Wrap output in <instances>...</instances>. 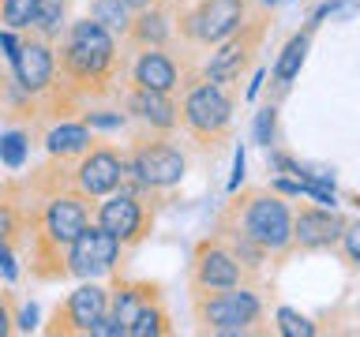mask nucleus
Wrapping results in <instances>:
<instances>
[{"label":"nucleus","instance_id":"obj_5","mask_svg":"<svg viewBox=\"0 0 360 337\" xmlns=\"http://www.w3.org/2000/svg\"><path fill=\"white\" fill-rule=\"evenodd\" d=\"M191 319H195L199 333L214 337L255 333L259 322H263V296L252 281H240V285L218 292H195L191 296Z\"/></svg>","mask_w":360,"mask_h":337},{"label":"nucleus","instance_id":"obj_2","mask_svg":"<svg viewBox=\"0 0 360 337\" xmlns=\"http://www.w3.org/2000/svg\"><path fill=\"white\" fill-rule=\"evenodd\" d=\"M240 232H248L263 251L281 263L292 255V206L278 187H248L225 202L218 213Z\"/></svg>","mask_w":360,"mask_h":337},{"label":"nucleus","instance_id":"obj_17","mask_svg":"<svg viewBox=\"0 0 360 337\" xmlns=\"http://www.w3.org/2000/svg\"><path fill=\"white\" fill-rule=\"evenodd\" d=\"M176 38V8L162 0V4H150L143 11H135L128 34L120 38V45L128 53H139V49H169Z\"/></svg>","mask_w":360,"mask_h":337},{"label":"nucleus","instance_id":"obj_9","mask_svg":"<svg viewBox=\"0 0 360 337\" xmlns=\"http://www.w3.org/2000/svg\"><path fill=\"white\" fill-rule=\"evenodd\" d=\"M109 315V289L98 281H83L53 308L45 333L49 337H94L98 322Z\"/></svg>","mask_w":360,"mask_h":337},{"label":"nucleus","instance_id":"obj_19","mask_svg":"<svg viewBox=\"0 0 360 337\" xmlns=\"http://www.w3.org/2000/svg\"><path fill=\"white\" fill-rule=\"evenodd\" d=\"M41 143H45V154L49 157H60V161H75L79 154L86 150L90 143H94V131L86 128L83 120H56V124H49V131L41 135Z\"/></svg>","mask_w":360,"mask_h":337},{"label":"nucleus","instance_id":"obj_1","mask_svg":"<svg viewBox=\"0 0 360 337\" xmlns=\"http://www.w3.org/2000/svg\"><path fill=\"white\" fill-rule=\"evenodd\" d=\"M128 75V49L117 34L94 19H75L56 38V86L41 98V120H68L79 105L117 94V83Z\"/></svg>","mask_w":360,"mask_h":337},{"label":"nucleus","instance_id":"obj_12","mask_svg":"<svg viewBox=\"0 0 360 337\" xmlns=\"http://www.w3.org/2000/svg\"><path fill=\"white\" fill-rule=\"evenodd\" d=\"M240 281H252V277H248V270L240 266V258H236L214 232L202 236V240L195 244V251H191V266H188L191 296H195V292L233 289V285H240Z\"/></svg>","mask_w":360,"mask_h":337},{"label":"nucleus","instance_id":"obj_33","mask_svg":"<svg viewBox=\"0 0 360 337\" xmlns=\"http://www.w3.org/2000/svg\"><path fill=\"white\" fill-rule=\"evenodd\" d=\"M34 326H38V308H19V330H34Z\"/></svg>","mask_w":360,"mask_h":337},{"label":"nucleus","instance_id":"obj_25","mask_svg":"<svg viewBox=\"0 0 360 337\" xmlns=\"http://www.w3.org/2000/svg\"><path fill=\"white\" fill-rule=\"evenodd\" d=\"M27 154H30V131L27 128L0 131V161H4L11 173L27 165Z\"/></svg>","mask_w":360,"mask_h":337},{"label":"nucleus","instance_id":"obj_20","mask_svg":"<svg viewBox=\"0 0 360 337\" xmlns=\"http://www.w3.org/2000/svg\"><path fill=\"white\" fill-rule=\"evenodd\" d=\"M214 236H218V240H221L225 247H229V251H233L236 258H240V266L248 270V277H255L259 270H263V263L270 258V255L263 251V247H259V244L252 240V236H248V232H240L236 225H229L225 218H218V221H214Z\"/></svg>","mask_w":360,"mask_h":337},{"label":"nucleus","instance_id":"obj_37","mask_svg":"<svg viewBox=\"0 0 360 337\" xmlns=\"http://www.w3.org/2000/svg\"><path fill=\"white\" fill-rule=\"evenodd\" d=\"M356 206H360V199H356Z\"/></svg>","mask_w":360,"mask_h":337},{"label":"nucleus","instance_id":"obj_31","mask_svg":"<svg viewBox=\"0 0 360 337\" xmlns=\"http://www.w3.org/2000/svg\"><path fill=\"white\" fill-rule=\"evenodd\" d=\"M79 120H83L90 131H94V128L117 131V128H124V124H128V112H105V109H98V112H79Z\"/></svg>","mask_w":360,"mask_h":337},{"label":"nucleus","instance_id":"obj_27","mask_svg":"<svg viewBox=\"0 0 360 337\" xmlns=\"http://www.w3.org/2000/svg\"><path fill=\"white\" fill-rule=\"evenodd\" d=\"M274 330L285 333V337H315V322L304 319V315L292 311V308H278V315H274Z\"/></svg>","mask_w":360,"mask_h":337},{"label":"nucleus","instance_id":"obj_29","mask_svg":"<svg viewBox=\"0 0 360 337\" xmlns=\"http://www.w3.org/2000/svg\"><path fill=\"white\" fill-rule=\"evenodd\" d=\"M338 251L345 255L349 266L360 270V218L345 221V232H342V240H338Z\"/></svg>","mask_w":360,"mask_h":337},{"label":"nucleus","instance_id":"obj_10","mask_svg":"<svg viewBox=\"0 0 360 337\" xmlns=\"http://www.w3.org/2000/svg\"><path fill=\"white\" fill-rule=\"evenodd\" d=\"M124 180V150H117L105 139H94L83 154L68 165V187H75L86 199H105L109 191H117Z\"/></svg>","mask_w":360,"mask_h":337},{"label":"nucleus","instance_id":"obj_34","mask_svg":"<svg viewBox=\"0 0 360 337\" xmlns=\"http://www.w3.org/2000/svg\"><path fill=\"white\" fill-rule=\"evenodd\" d=\"M8 86H11V64H8V56H0V98H4Z\"/></svg>","mask_w":360,"mask_h":337},{"label":"nucleus","instance_id":"obj_13","mask_svg":"<svg viewBox=\"0 0 360 337\" xmlns=\"http://www.w3.org/2000/svg\"><path fill=\"white\" fill-rule=\"evenodd\" d=\"M11 79L30 98H49L56 86V41L38 34H19V49L11 56Z\"/></svg>","mask_w":360,"mask_h":337},{"label":"nucleus","instance_id":"obj_4","mask_svg":"<svg viewBox=\"0 0 360 337\" xmlns=\"http://www.w3.org/2000/svg\"><path fill=\"white\" fill-rule=\"evenodd\" d=\"M162 199H165V191L146 187L143 180H135V176H124L117 191H109L105 199L94 202V221L101 229H109L131 251V247H139L146 236L154 232Z\"/></svg>","mask_w":360,"mask_h":337},{"label":"nucleus","instance_id":"obj_28","mask_svg":"<svg viewBox=\"0 0 360 337\" xmlns=\"http://www.w3.org/2000/svg\"><path fill=\"white\" fill-rule=\"evenodd\" d=\"M274 128H278V101H266V105L255 112V143L270 146L274 143Z\"/></svg>","mask_w":360,"mask_h":337},{"label":"nucleus","instance_id":"obj_22","mask_svg":"<svg viewBox=\"0 0 360 337\" xmlns=\"http://www.w3.org/2000/svg\"><path fill=\"white\" fill-rule=\"evenodd\" d=\"M64 30H68V0H38V15H34L30 34L56 41Z\"/></svg>","mask_w":360,"mask_h":337},{"label":"nucleus","instance_id":"obj_6","mask_svg":"<svg viewBox=\"0 0 360 337\" xmlns=\"http://www.w3.org/2000/svg\"><path fill=\"white\" fill-rule=\"evenodd\" d=\"M184 173H188V154L173 143V135L143 131L124 150V176L143 180L146 187L169 191L184 180Z\"/></svg>","mask_w":360,"mask_h":337},{"label":"nucleus","instance_id":"obj_35","mask_svg":"<svg viewBox=\"0 0 360 337\" xmlns=\"http://www.w3.org/2000/svg\"><path fill=\"white\" fill-rule=\"evenodd\" d=\"M131 11H143V8H150V4H162V0H124Z\"/></svg>","mask_w":360,"mask_h":337},{"label":"nucleus","instance_id":"obj_18","mask_svg":"<svg viewBox=\"0 0 360 337\" xmlns=\"http://www.w3.org/2000/svg\"><path fill=\"white\" fill-rule=\"evenodd\" d=\"M158 300H165V296H162V285H154V281H117V285L109 289V311H112V319L120 322L124 337H128L131 322Z\"/></svg>","mask_w":360,"mask_h":337},{"label":"nucleus","instance_id":"obj_23","mask_svg":"<svg viewBox=\"0 0 360 337\" xmlns=\"http://www.w3.org/2000/svg\"><path fill=\"white\" fill-rule=\"evenodd\" d=\"M90 19L101 22L109 34H117V38H124L135 19V11L124 4V0H90Z\"/></svg>","mask_w":360,"mask_h":337},{"label":"nucleus","instance_id":"obj_11","mask_svg":"<svg viewBox=\"0 0 360 337\" xmlns=\"http://www.w3.org/2000/svg\"><path fill=\"white\" fill-rule=\"evenodd\" d=\"M124 251H128V247H124L109 229H101L98 221H90L86 229L72 240V247H68V277L98 281L105 274H117Z\"/></svg>","mask_w":360,"mask_h":337},{"label":"nucleus","instance_id":"obj_15","mask_svg":"<svg viewBox=\"0 0 360 337\" xmlns=\"http://www.w3.org/2000/svg\"><path fill=\"white\" fill-rule=\"evenodd\" d=\"M124 112L143 124V131H162L176 135L180 131V101L176 94H162V90H146L124 83Z\"/></svg>","mask_w":360,"mask_h":337},{"label":"nucleus","instance_id":"obj_7","mask_svg":"<svg viewBox=\"0 0 360 337\" xmlns=\"http://www.w3.org/2000/svg\"><path fill=\"white\" fill-rule=\"evenodd\" d=\"M263 38H266V15L259 11V15H248V22L236 34H229L225 41H218L207 56V64L199 67L202 79H210V83H218L225 90H236L240 86V79L252 72L259 49H263Z\"/></svg>","mask_w":360,"mask_h":337},{"label":"nucleus","instance_id":"obj_21","mask_svg":"<svg viewBox=\"0 0 360 337\" xmlns=\"http://www.w3.org/2000/svg\"><path fill=\"white\" fill-rule=\"evenodd\" d=\"M308 45H311V30H304V34H292V38L285 41V49L278 53L274 72H270V86H274L278 94H285V90L292 86V79L300 75L304 56H308Z\"/></svg>","mask_w":360,"mask_h":337},{"label":"nucleus","instance_id":"obj_16","mask_svg":"<svg viewBox=\"0 0 360 337\" xmlns=\"http://www.w3.org/2000/svg\"><path fill=\"white\" fill-rule=\"evenodd\" d=\"M188 67L176 64V56L169 49H139L128 53V83L146 86V90H162V94H180Z\"/></svg>","mask_w":360,"mask_h":337},{"label":"nucleus","instance_id":"obj_30","mask_svg":"<svg viewBox=\"0 0 360 337\" xmlns=\"http://www.w3.org/2000/svg\"><path fill=\"white\" fill-rule=\"evenodd\" d=\"M19 330V296L15 292H0V337Z\"/></svg>","mask_w":360,"mask_h":337},{"label":"nucleus","instance_id":"obj_26","mask_svg":"<svg viewBox=\"0 0 360 337\" xmlns=\"http://www.w3.org/2000/svg\"><path fill=\"white\" fill-rule=\"evenodd\" d=\"M38 15V0H0V22L15 34H27Z\"/></svg>","mask_w":360,"mask_h":337},{"label":"nucleus","instance_id":"obj_24","mask_svg":"<svg viewBox=\"0 0 360 337\" xmlns=\"http://www.w3.org/2000/svg\"><path fill=\"white\" fill-rule=\"evenodd\" d=\"M165 333H173V319H169L165 300L150 303V308H146L139 319L131 322V330H128V337H165Z\"/></svg>","mask_w":360,"mask_h":337},{"label":"nucleus","instance_id":"obj_8","mask_svg":"<svg viewBox=\"0 0 360 337\" xmlns=\"http://www.w3.org/2000/svg\"><path fill=\"white\" fill-rule=\"evenodd\" d=\"M248 22V0H199L176 11V38L184 45L214 49Z\"/></svg>","mask_w":360,"mask_h":337},{"label":"nucleus","instance_id":"obj_36","mask_svg":"<svg viewBox=\"0 0 360 337\" xmlns=\"http://www.w3.org/2000/svg\"><path fill=\"white\" fill-rule=\"evenodd\" d=\"M259 4H263V8H270V4H274V0H259Z\"/></svg>","mask_w":360,"mask_h":337},{"label":"nucleus","instance_id":"obj_32","mask_svg":"<svg viewBox=\"0 0 360 337\" xmlns=\"http://www.w3.org/2000/svg\"><path fill=\"white\" fill-rule=\"evenodd\" d=\"M0 277H4V281H15V277H19L15 244H11V240H0Z\"/></svg>","mask_w":360,"mask_h":337},{"label":"nucleus","instance_id":"obj_14","mask_svg":"<svg viewBox=\"0 0 360 337\" xmlns=\"http://www.w3.org/2000/svg\"><path fill=\"white\" fill-rule=\"evenodd\" d=\"M345 221L334 206H311V202H300L297 210H292V251H330V247H338V240H342L345 232Z\"/></svg>","mask_w":360,"mask_h":337},{"label":"nucleus","instance_id":"obj_3","mask_svg":"<svg viewBox=\"0 0 360 337\" xmlns=\"http://www.w3.org/2000/svg\"><path fill=\"white\" fill-rule=\"evenodd\" d=\"M180 128H184L199 146H221L233 135V117H236V98L202 72H184L180 83Z\"/></svg>","mask_w":360,"mask_h":337}]
</instances>
